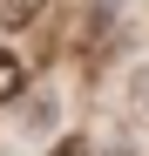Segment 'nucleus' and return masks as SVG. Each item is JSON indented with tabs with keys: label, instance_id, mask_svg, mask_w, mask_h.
I'll use <instances>...</instances> for the list:
<instances>
[{
	"label": "nucleus",
	"instance_id": "f257e3e1",
	"mask_svg": "<svg viewBox=\"0 0 149 156\" xmlns=\"http://www.w3.org/2000/svg\"><path fill=\"white\" fill-rule=\"evenodd\" d=\"M41 14H47V0H0V27L7 34H27Z\"/></svg>",
	"mask_w": 149,
	"mask_h": 156
},
{
	"label": "nucleus",
	"instance_id": "f03ea898",
	"mask_svg": "<svg viewBox=\"0 0 149 156\" xmlns=\"http://www.w3.org/2000/svg\"><path fill=\"white\" fill-rule=\"evenodd\" d=\"M20 95H27V68H20V55L0 48V102H20Z\"/></svg>",
	"mask_w": 149,
	"mask_h": 156
},
{
	"label": "nucleus",
	"instance_id": "7ed1b4c3",
	"mask_svg": "<svg viewBox=\"0 0 149 156\" xmlns=\"http://www.w3.org/2000/svg\"><path fill=\"white\" fill-rule=\"evenodd\" d=\"M129 109H136V115L149 122V61H142V68L129 75Z\"/></svg>",
	"mask_w": 149,
	"mask_h": 156
},
{
	"label": "nucleus",
	"instance_id": "20e7f679",
	"mask_svg": "<svg viewBox=\"0 0 149 156\" xmlns=\"http://www.w3.org/2000/svg\"><path fill=\"white\" fill-rule=\"evenodd\" d=\"M47 156H95V143H88V136H61Z\"/></svg>",
	"mask_w": 149,
	"mask_h": 156
},
{
	"label": "nucleus",
	"instance_id": "39448f33",
	"mask_svg": "<svg viewBox=\"0 0 149 156\" xmlns=\"http://www.w3.org/2000/svg\"><path fill=\"white\" fill-rule=\"evenodd\" d=\"M109 156H142V149H136V143H115V149H109Z\"/></svg>",
	"mask_w": 149,
	"mask_h": 156
}]
</instances>
